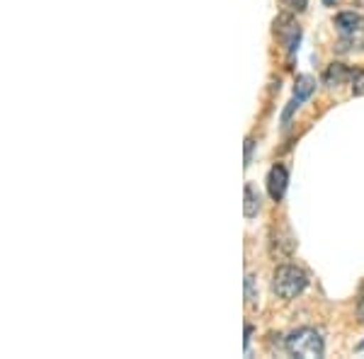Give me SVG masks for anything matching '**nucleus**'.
I'll list each match as a JSON object with an SVG mask.
<instances>
[{"instance_id": "f257e3e1", "label": "nucleus", "mask_w": 364, "mask_h": 359, "mask_svg": "<svg viewBox=\"0 0 364 359\" xmlns=\"http://www.w3.org/2000/svg\"><path fill=\"white\" fill-rule=\"evenodd\" d=\"M306 286H309V277L301 267H296V264H282V267L274 269L272 291L277 294L279 299H284V301L296 299Z\"/></svg>"}, {"instance_id": "f03ea898", "label": "nucleus", "mask_w": 364, "mask_h": 359, "mask_svg": "<svg viewBox=\"0 0 364 359\" xmlns=\"http://www.w3.org/2000/svg\"><path fill=\"white\" fill-rule=\"evenodd\" d=\"M287 350L294 357H304V359H318L323 357V350H326V343H323V335L314 328H299L287 338Z\"/></svg>"}, {"instance_id": "7ed1b4c3", "label": "nucleus", "mask_w": 364, "mask_h": 359, "mask_svg": "<svg viewBox=\"0 0 364 359\" xmlns=\"http://www.w3.org/2000/svg\"><path fill=\"white\" fill-rule=\"evenodd\" d=\"M274 34H277L279 42L287 46V54L294 56V51L299 49V39H301V27H299V22L294 17L287 13L279 15L277 20H274Z\"/></svg>"}, {"instance_id": "20e7f679", "label": "nucleus", "mask_w": 364, "mask_h": 359, "mask_svg": "<svg viewBox=\"0 0 364 359\" xmlns=\"http://www.w3.org/2000/svg\"><path fill=\"white\" fill-rule=\"evenodd\" d=\"M287 185H289V173H287L284 166H272L267 173V194L274 199V202H279L282 197H284L287 192Z\"/></svg>"}, {"instance_id": "39448f33", "label": "nucleus", "mask_w": 364, "mask_h": 359, "mask_svg": "<svg viewBox=\"0 0 364 359\" xmlns=\"http://www.w3.org/2000/svg\"><path fill=\"white\" fill-rule=\"evenodd\" d=\"M336 27L340 29L343 39H355L364 29V17L357 13H340L336 17Z\"/></svg>"}, {"instance_id": "423d86ee", "label": "nucleus", "mask_w": 364, "mask_h": 359, "mask_svg": "<svg viewBox=\"0 0 364 359\" xmlns=\"http://www.w3.org/2000/svg\"><path fill=\"white\" fill-rule=\"evenodd\" d=\"M352 73H355V70H350L348 66H343V63H333V66H328L326 75H323V83L331 85V87H338V85L352 80Z\"/></svg>"}, {"instance_id": "0eeeda50", "label": "nucleus", "mask_w": 364, "mask_h": 359, "mask_svg": "<svg viewBox=\"0 0 364 359\" xmlns=\"http://www.w3.org/2000/svg\"><path fill=\"white\" fill-rule=\"evenodd\" d=\"M316 92V78L314 75H299L296 85H294V100L299 105L306 102V100Z\"/></svg>"}, {"instance_id": "6e6552de", "label": "nucleus", "mask_w": 364, "mask_h": 359, "mask_svg": "<svg viewBox=\"0 0 364 359\" xmlns=\"http://www.w3.org/2000/svg\"><path fill=\"white\" fill-rule=\"evenodd\" d=\"M260 207H262V197L255 192V187H252V185H245V202H243L245 219H255Z\"/></svg>"}, {"instance_id": "1a4fd4ad", "label": "nucleus", "mask_w": 364, "mask_h": 359, "mask_svg": "<svg viewBox=\"0 0 364 359\" xmlns=\"http://www.w3.org/2000/svg\"><path fill=\"white\" fill-rule=\"evenodd\" d=\"M272 243L274 245H284V255H291L294 248H296V240L291 238V233L287 231V228H282V231L272 233Z\"/></svg>"}, {"instance_id": "9d476101", "label": "nucleus", "mask_w": 364, "mask_h": 359, "mask_svg": "<svg viewBox=\"0 0 364 359\" xmlns=\"http://www.w3.org/2000/svg\"><path fill=\"white\" fill-rule=\"evenodd\" d=\"M245 304H248L250 309L257 306V289H255V277L252 274L245 277Z\"/></svg>"}, {"instance_id": "9b49d317", "label": "nucleus", "mask_w": 364, "mask_h": 359, "mask_svg": "<svg viewBox=\"0 0 364 359\" xmlns=\"http://www.w3.org/2000/svg\"><path fill=\"white\" fill-rule=\"evenodd\" d=\"M350 83H352V95H364V70H355Z\"/></svg>"}, {"instance_id": "f8f14e48", "label": "nucleus", "mask_w": 364, "mask_h": 359, "mask_svg": "<svg viewBox=\"0 0 364 359\" xmlns=\"http://www.w3.org/2000/svg\"><path fill=\"white\" fill-rule=\"evenodd\" d=\"M284 8H289L291 13H304L309 8V0H282Z\"/></svg>"}, {"instance_id": "ddd939ff", "label": "nucleus", "mask_w": 364, "mask_h": 359, "mask_svg": "<svg viewBox=\"0 0 364 359\" xmlns=\"http://www.w3.org/2000/svg\"><path fill=\"white\" fill-rule=\"evenodd\" d=\"M299 107V102H296V100H291V102H289V107H287L284 109V114H282V124H289V119H291V114H294V109Z\"/></svg>"}, {"instance_id": "4468645a", "label": "nucleus", "mask_w": 364, "mask_h": 359, "mask_svg": "<svg viewBox=\"0 0 364 359\" xmlns=\"http://www.w3.org/2000/svg\"><path fill=\"white\" fill-rule=\"evenodd\" d=\"M252 149H255V141L248 139L245 141V166H250V161H252Z\"/></svg>"}, {"instance_id": "2eb2a0df", "label": "nucleus", "mask_w": 364, "mask_h": 359, "mask_svg": "<svg viewBox=\"0 0 364 359\" xmlns=\"http://www.w3.org/2000/svg\"><path fill=\"white\" fill-rule=\"evenodd\" d=\"M357 316H360V321L364 323V296L360 299V306H357Z\"/></svg>"}, {"instance_id": "dca6fc26", "label": "nucleus", "mask_w": 364, "mask_h": 359, "mask_svg": "<svg viewBox=\"0 0 364 359\" xmlns=\"http://www.w3.org/2000/svg\"><path fill=\"white\" fill-rule=\"evenodd\" d=\"M250 335H252V326H245V347L250 343Z\"/></svg>"}, {"instance_id": "f3484780", "label": "nucleus", "mask_w": 364, "mask_h": 359, "mask_svg": "<svg viewBox=\"0 0 364 359\" xmlns=\"http://www.w3.org/2000/svg\"><path fill=\"white\" fill-rule=\"evenodd\" d=\"M350 42H357V44H362V46H364V29H362V32H360V34H357V37H355V39H350Z\"/></svg>"}, {"instance_id": "a211bd4d", "label": "nucleus", "mask_w": 364, "mask_h": 359, "mask_svg": "<svg viewBox=\"0 0 364 359\" xmlns=\"http://www.w3.org/2000/svg\"><path fill=\"white\" fill-rule=\"evenodd\" d=\"M323 3H326V5H333V3H336V0H323Z\"/></svg>"}]
</instances>
